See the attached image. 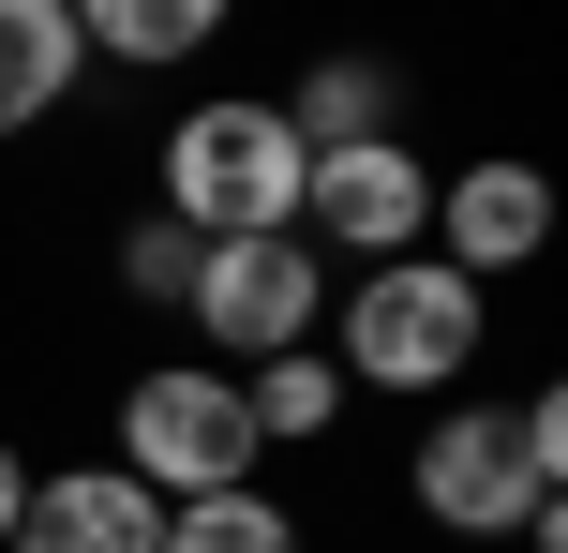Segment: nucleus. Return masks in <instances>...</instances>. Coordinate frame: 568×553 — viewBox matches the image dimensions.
I'll return each mask as SVG.
<instances>
[{
    "instance_id": "f257e3e1",
    "label": "nucleus",
    "mask_w": 568,
    "mask_h": 553,
    "mask_svg": "<svg viewBox=\"0 0 568 553\" xmlns=\"http://www.w3.org/2000/svg\"><path fill=\"white\" fill-rule=\"evenodd\" d=\"M479 329H494V285H464L449 255H389V269H344L329 285V375L344 389H389V404H434V389L479 375Z\"/></svg>"
},
{
    "instance_id": "f03ea898",
    "label": "nucleus",
    "mask_w": 568,
    "mask_h": 553,
    "mask_svg": "<svg viewBox=\"0 0 568 553\" xmlns=\"http://www.w3.org/2000/svg\"><path fill=\"white\" fill-rule=\"evenodd\" d=\"M300 165L314 150L284 135L270 90H210V105H180L165 150H150V209L195 225V239H270V225H300Z\"/></svg>"
},
{
    "instance_id": "7ed1b4c3",
    "label": "nucleus",
    "mask_w": 568,
    "mask_h": 553,
    "mask_svg": "<svg viewBox=\"0 0 568 553\" xmlns=\"http://www.w3.org/2000/svg\"><path fill=\"white\" fill-rule=\"evenodd\" d=\"M329 285H344V269L314 255L300 225H270V239H195L180 329H195V359L255 375V359H284V345H314V329H329Z\"/></svg>"
},
{
    "instance_id": "20e7f679",
    "label": "nucleus",
    "mask_w": 568,
    "mask_h": 553,
    "mask_svg": "<svg viewBox=\"0 0 568 553\" xmlns=\"http://www.w3.org/2000/svg\"><path fill=\"white\" fill-rule=\"evenodd\" d=\"M105 464L150 479L165 509H195V494H240L270 449H255V419H240V375H225V359H150V375L120 389V449H105Z\"/></svg>"
},
{
    "instance_id": "39448f33",
    "label": "nucleus",
    "mask_w": 568,
    "mask_h": 553,
    "mask_svg": "<svg viewBox=\"0 0 568 553\" xmlns=\"http://www.w3.org/2000/svg\"><path fill=\"white\" fill-rule=\"evenodd\" d=\"M404 494L449 539H524L539 509H568V479H539V449H524L509 404H434L419 449H404Z\"/></svg>"
},
{
    "instance_id": "423d86ee",
    "label": "nucleus",
    "mask_w": 568,
    "mask_h": 553,
    "mask_svg": "<svg viewBox=\"0 0 568 553\" xmlns=\"http://www.w3.org/2000/svg\"><path fill=\"white\" fill-rule=\"evenodd\" d=\"M300 239L329 269H389V255H419L434 239V165L404 135H359V150H314L300 165Z\"/></svg>"
},
{
    "instance_id": "0eeeda50",
    "label": "nucleus",
    "mask_w": 568,
    "mask_h": 553,
    "mask_svg": "<svg viewBox=\"0 0 568 553\" xmlns=\"http://www.w3.org/2000/svg\"><path fill=\"white\" fill-rule=\"evenodd\" d=\"M419 255H449L464 285H509V269L554 255V165H524V150H479V165H434V239Z\"/></svg>"
},
{
    "instance_id": "6e6552de",
    "label": "nucleus",
    "mask_w": 568,
    "mask_h": 553,
    "mask_svg": "<svg viewBox=\"0 0 568 553\" xmlns=\"http://www.w3.org/2000/svg\"><path fill=\"white\" fill-rule=\"evenodd\" d=\"M0 553H165V494L120 464H30V509Z\"/></svg>"
},
{
    "instance_id": "1a4fd4ad",
    "label": "nucleus",
    "mask_w": 568,
    "mask_h": 553,
    "mask_svg": "<svg viewBox=\"0 0 568 553\" xmlns=\"http://www.w3.org/2000/svg\"><path fill=\"white\" fill-rule=\"evenodd\" d=\"M60 16H75V45H90V60H120V75H180V60L225 45L240 0H60Z\"/></svg>"
},
{
    "instance_id": "9d476101",
    "label": "nucleus",
    "mask_w": 568,
    "mask_h": 553,
    "mask_svg": "<svg viewBox=\"0 0 568 553\" xmlns=\"http://www.w3.org/2000/svg\"><path fill=\"white\" fill-rule=\"evenodd\" d=\"M75 75H90L75 16H60V0H0V150L45 135V120L75 105Z\"/></svg>"
},
{
    "instance_id": "9b49d317",
    "label": "nucleus",
    "mask_w": 568,
    "mask_h": 553,
    "mask_svg": "<svg viewBox=\"0 0 568 553\" xmlns=\"http://www.w3.org/2000/svg\"><path fill=\"white\" fill-rule=\"evenodd\" d=\"M270 105H284V135H300V150H359V135H404V75H389L374 45H329L300 90H270Z\"/></svg>"
},
{
    "instance_id": "f8f14e48",
    "label": "nucleus",
    "mask_w": 568,
    "mask_h": 553,
    "mask_svg": "<svg viewBox=\"0 0 568 553\" xmlns=\"http://www.w3.org/2000/svg\"><path fill=\"white\" fill-rule=\"evenodd\" d=\"M344 404H359V389L329 375V345H284V359H255V375H240L255 449H329V434H344Z\"/></svg>"
},
{
    "instance_id": "ddd939ff",
    "label": "nucleus",
    "mask_w": 568,
    "mask_h": 553,
    "mask_svg": "<svg viewBox=\"0 0 568 553\" xmlns=\"http://www.w3.org/2000/svg\"><path fill=\"white\" fill-rule=\"evenodd\" d=\"M165 553H300V509H284L270 479H240V494L165 509Z\"/></svg>"
},
{
    "instance_id": "4468645a",
    "label": "nucleus",
    "mask_w": 568,
    "mask_h": 553,
    "mask_svg": "<svg viewBox=\"0 0 568 553\" xmlns=\"http://www.w3.org/2000/svg\"><path fill=\"white\" fill-rule=\"evenodd\" d=\"M180 285H195V225H165V209H135V225H120V299H150V315H180Z\"/></svg>"
},
{
    "instance_id": "2eb2a0df",
    "label": "nucleus",
    "mask_w": 568,
    "mask_h": 553,
    "mask_svg": "<svg viewBox=\"0 0 568 553\" xmlns=\"http://www.w3.org/2000/svg\"><path fill=\"white\" fill-rule=\"evenodd\" d=\"M16 509H30V464H16V434H0V539H16Z\"/></svg>"
}]
</instances>
